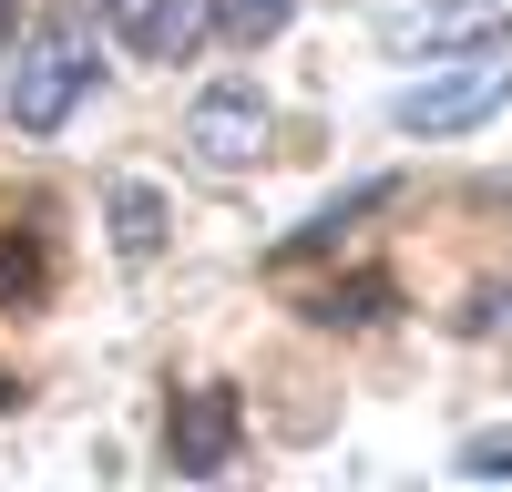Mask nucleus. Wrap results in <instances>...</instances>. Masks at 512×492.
I'll use <instances>...</instances> for the list:
<instances>
[{"label": "nucleus", "mask_w": 512, "mask_h": 492, "mask_svg": "<svg viewBox=\"0 0 512 492\" xmlns=\"http://www.w3.org/2000/svg\"><path fill=\"white\" fill-rule=\"evenodd\" d=\"M41 287V236H0V298Z\"/></svg>", "instance_id": "1a4fd4ad"}, {"label": "nucleus", "mask_w": 512, "mask_h": 492, "mask_svg": "<svg viewBox=\"0 0 512 492\" xmlns=\"http://www.w3.org/2000/svg\"><path fill=\"white\" fill-rule=\"evenodd\" d=\"M461 472H472V482H502V472H512V431H472V441H461Z\"/></svg>", "instance_id": "9d476101"}, {"label": "nucleus", "mask_w": 512, "mask_h": 492, "mask_svg": "<svg viewBox=\"0 0 512 492\" xmlns=\"http://www.w3.org/2000/svg\"><path fill=\"white\" fill-rule=\"evenodd\" d=\"M93 82H103V62H93V41L82 31H62V21H41L21 52H11V123L21 134H62V123L93 103Z\"/></svg>", "instance_id": "f257e3e1"}, {"label": "nucleus", "mask_w": 512, "mask_h": 492, "mask_svg": "<svg viewBox=\"0 0 512 492\" xmlns=\"http://www.w3.org/2000/svg\"><path fill=\"white\" fill-rule=\"evenodd\" d=\"M164 451H175V472H226L236 462V390H185Z\"/></svg>", "instance_id": "39448f33"}, {"label": "nucleus", "mask_w": 512, "mask_h": 492, "mask_svg": "<svg viewBox=\"0 0 512 492\" xmlns=\"http://www.w3.org/2000/svg\"><path fill=\"white\" fill-rule=\"evenodd\" d=\"M287 11H297V0H216V31H226V41H267Z\"/></svg>", "instance_id": "6e6552de"}, {"label": "nucleus", "mask_w": 512, "mask_h": 492, "mask_svg": "<svg viewBox=\"0 0 512 492\" xmlns=\"http://www.w3.org/2000/svg\"><path fill=\"white\" fill-rule=\"evenodd\" d=\"M502 31H512V0H431V11L390 21L400 52H492Z\"/></svg>", "instance_id": "20e7f679"}, {"label": "nucleus", "mask_w": 512, "mask_h": 492, "mask_svg": "<svg viewBox=\"0 0 512 492\" xmlns=\"http://www.w3.org/2000/svg\"><path fill=\"white\" fill-rule=\"evenodd\" d=\"M93 11H103V31L123 41V52H144V62H175L185 52V41H195V0H93Z\"/></svg>", "instance_id": "423d86ee"}, {"label": "nucleus", "mask_w": 512, "mask_h": 492, "mask_svg": "<svg viewBox=\"0 0 512 492\" xmlns=\"http://www.w3.org/2000/svg\"><path fill=\"white\" fill-rule=\"evenodd\" d=\"M103 216H113V246H123V257H154V246H164V195H154V185H113Z\"/></svg>", "instance_id": "0eeeda50"}, {"label": "nucleus", "mask_w": 512, "mask_h": 492, "mask_svg": "<svg viewBox=\"0 0 512 492\" xmlns=\"http://www.w3.org/2000/svg\"><path fill=\"white\" fill-rule=\"evenodd\" d=\"M502 103H512V72H502L492 52H482V62H451V52H441V72H420L410 93L390 103V123H400V134H441V144H451V134H482Z\"/></svg>", "instance_id": "f03ea898"}, {"label": "nucleus", "mask_w": 512, "mask_h": 492, "mask_svg": "<svg viewBox=\"0 0 512 492\" xmlns=\"http://www.w3.org/2000/svg\"><path fill=\"white\" fill-rule=\"evenodd\" d=\"M267 134H277V103L256 93V82H205L195 113H185V144H195V164H216V175L256 164V154H267Z\"/></svg>", "instance_id": "7ed1b4c3"}]
</instances>
